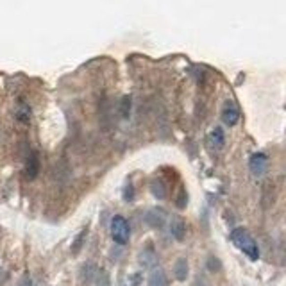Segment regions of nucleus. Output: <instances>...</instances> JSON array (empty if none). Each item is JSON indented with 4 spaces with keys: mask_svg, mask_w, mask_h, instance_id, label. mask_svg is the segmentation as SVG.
I'll list each match as a JSON object with an SVG mask.
<instances>
[{
    "mask_svg": "<svg viewBox=\"0 0 286 286\" xmlns=\"http://www.w3.org/2000/svg\"><path fill=\"white\" fill-rule=\"evenodd\" d=\"M16 118L20 120L22 123H29L30 122V108H29V104H25V102L18 104V109H16Z\"/></svg>",
    "mask_w": 286,
    "mask_h": 286,
    "instance_id": "9b49d317",
    "label": "nucleus"
},
{
    "mask_svg": "<svg viewBox=\"0 0 286 286\" xmlns=\"http://www.w3.org/2000/svg\"><path fill=\"white\" fill-rule=\"evenodd\" d=\"M131 108H133V100H131V97H123L122 102H120V114H122L123 118H127L129 116Z\"/></svg>",
    "mask_w": 286,
    "mask_h": 286,
    "instance_id": "4468645a",
    "label": "nucleus"
},
{
    "mask_svg": "<svg viewBox=\"0 0 286 286\" xmlns=\"http://www.w3.org/2000/svg\"><path fill=\"white\" fill-rule=\"evenodd\" d=\"M231 242L240 249V251L245 254L249 259L256 261L259 257V247H257L256 240L251 236V232L243 229V227H236L231 231Z\"/></svg>",
    "mask_w": 286,
    "mask_h": 286,
    "instance_id": "f257e3e1",
    "label": "nucleus"
},
{
    "mask_svg": "<svg viewBox=\"0 0 286 286\" xmlns=\"http://www.w3.org/2000/svg\"><path fill=\"white\" fill-rule=\"evenodd\" d=\"M170 232H172V236L175 240L183 242L184 236H186V226L181 220H172V224H170Z\"/></svg>",
    "mask_w": 286,
    "mask_h": 286,
    "instance_id": "9d476101",
    "label": "nucleus"
},
{
    "mask_svg": "<svg viewBox=\"0 0 286 286\" xmlns=\"http://www.w3.org/2000/svg\"><path fill=\"white\" fill-rule=\"evenodd\" d=\"M145 224L148 227H152V229H161L167 222V215H165L163 209H158V207H152V209H148L147 215H145Z\"/></svg>",
    "mask_w": 286,
    "mask_h": 286,
    "instance_id": "20e7f679",
    "label": "nucleus"
},
{
    "mask_svg": "<svg viewBox=\"0 0 286 286\" xmlns=\"http://www.w3.org/2000/svg\"><path fill=\"white\" fill-rule=\"evenodd\" d=\"M222 120L226 125H229V127H234L238 123V120H240V111H238L234 106H232L231 102H227L226 106H224V111H222Z\"/></svg>",
    "mask_w": 286,
    "mask_h": 286,
    "instance_id": "423d86ee",
    "label": "nucleus"
},
{
    "mask_svg": "<svg viewBox=\"0 0 286 286\" xmlns=\"http://www.w3.org/2000/svg\"><path fill=\"white\" fill-rule=\"evenodd\" d=\"M148 286H168V277L161 268L150 272L148 276Z\"/></svg>",
    "mask_w": 286,
    "mask_h": 286,
    "instance_id": "1a4fd4ad",
    "label": "nucleus"
},
{
    "mask_svg": "<svg viewBox=\"0 0 286 286\" xmlns=\"http://www.w3.org/2000/svg\"><path fill=\"white\" fill-rule=\"evenodd\" d=\"M173 276H175V279L177 281H186L188 277V261L186 257H179L177 261L173 263Z\"/></svg>",
    "mask_w": 286,
    "mask_h": 286,
    "instance_id": "6e6552de",
    "label": "nucleus"
},
{
    "mask_svg": "<svg viewBox=\"0 0 286 286\" xmlns=\"http://www.w3.org/2000/svg\"><path fill=\"white\" fill-rule=\"evenodd\" d=\"M150 192H152L154 197H158V199H165L167 197V188H165L163 181H152L150 183Z\"/></svg>",
    "mask_w": 286,
    "mask_h": 286,
    "instance_id": "ddd939ff",
    "label": "nucleus"
},
{
    "mask_svg": "<svg viewBox=\"0 0 286 286\" xmlns=\"http://www.w3.org/2000/svg\"><path fill=\"white\" fill-rule=\"evenodd\" d=\"M86 236H88V227H84L83 231L75 236V240H74V243H72V254H79L81 252V249H83V245H84V240H86Z\"/></svg>",
    "mask_w": 286,
    "mask_h": 286,
    "instance_id": "f8f14e48",
    "label": "nucleus"
},
{
    "mask_svg": "<svg viewBox=\"0 0 286 286\" xmlns=\"http://www.w3.org/2000/svg\"><path fill=\"white\" fill-rule=\"evenodd\" d=\"M97 274H99V272H97V266H95L93 263H84V265L81 266V274H79L81 283H83V285H89V283L97 277Z\"/></svg>",
    "mask_w": 286,
    "mask_h": 286,
    "instance_id": "0eeeda50",
    "label": "nucleus"
},
{
    "mask_svg": "<svg viewBox=\"0 0 286 286\" xmlns=\"http://www.w3.org/2000/svg\"><path fill=\"white\" fill-rule=\"evenodd\" d=\"M95 286H109V276L106 272L97 274V283H95Z\"/></svg>",
    "mask_w": 286,
    "mask_h": 286,
    "instance_id": "a211bd4d",
    "label": "nucleus"
},
{
    "mask_svg": "<svg viewBox=\"0 0 286 286\" xmlns=\"http://www.w3.org/2000/svg\"><path fill=\"white\" fill-rule=\"evenodd\" d=\"M209 268H211V270H220V263H218L215 257H209Z\"/></svg>",
    "mask_w": 286,
    "mask_h": 286,
    "instance_id": "aec40b11",
    "label": "nucleus"
},
{
    "mask_svg": "<svg viewBox=\"0 0 286 286\" xmlns=\"http://www.w3.org/2000/svg\"><path fill=\"white\" fill-rule=\"evenodd\" d=\"M186 204H188V193H186V190H181V193H179V197H177V207L179 209H183V207H186Z\"/></svg>",
    "mask_w": 286,
    "mask_h": 286,
    "instance_id": "f3484780",
    "label": "nucleus"
},
{
    "mask_svg": "<svg viewBox=\"0 0 286 286\" xmlns=\"http://www.w3.org/2000/svg\"><path fill=\"white\" fill-rule=\"evenodd\" d=\"M211 140H213V143L217 145L218 148L222 147L224 143H226V138H224V131L220 127H215L213 129V133H211Z\"/></svg>",
    "mask_w": 286,
    "mask_h": 286,
    "instance_id": "2eb2a0df",
    "label": "nucleus"
},
{
    "mask_svg": "<svg viewBox=\"0 0 286 286\" xmlns=\"http://www.w3.org/2000/svg\"><path fill=\"white\" fill-rule=\"evenodd\" d=\"M111 238L118 245H125L129 242V238H131V227H129L127 220L120 217V215H114L111 218Z\"/></svg>",
    "mask_w": 286,
    "mask_h": 286,
    "instance_id": "f03ea898",
    "label": "nucleus"
},
{
    "mask_svg": "<svg viewBox=\"0 0 286 286\" xmlns=\"http://www.w3.org/2000/svg\"><path fill=\"white\" fill-rule=\"evenodd\" d=\"M266 167H268V158H266V154L263 152H254L249 159V168H251V172L254 175H263L266 172Z\"/></svg>",
    "mask_w": 286,
    "mask_h": 286,
    "instance_id": "7ed1b4c3",
    "label": "nucleus"
},
{
    "mask_svg": "<svg viewBox=\"0 0 286 286\" xmlns=\"http://www.w3.org/2000/svg\"><path fill=\"white\" fill-rule=\"evenodd\" d=\"M123 200H125V202H133L134 200V188L131 183H127L125 188H123Z\"/></svg>",
    "mask_w": 286,
    "mask_h": 286,
    "instance_id": "dca6fc26",
    "label": "nucleus"
},
{
    "mask_svg": "<svg viewBox=\"0 0 286 286\" xmlns=\"http://www.w3.org/2000/svg\"><path fill=\"white\" fill-rule=\"evenodd\" d=\"M25 179L27 181H34L40 173V158H38V152H30L25 159Z\"/></svg>",
    "mask_w": 286,
    "mask_h": 286,
    "instance_id": "39448f33",
    "label": "nucleus"
},
{
    "mask_svg": "<svg viewBox=\"0 0 286 286\" xmlns=\"http://www.w3.org/2000/svg\"><path fill=\"white\" fill-rule=\"evenodd\" d=\"M18 286H32V279L29 277V274L22 276V279L18 281Z\"/></svg>",
    "mask_w": 286,
    "mask_h": 286,
    "instance_id": "6ab92c4d",
    "label": "nucleus"
}]
</instances>
